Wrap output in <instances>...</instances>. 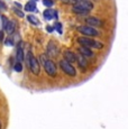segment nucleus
Listing matches in <instances>:
<instances>
[{
  "label": "nucleus",
  "instance_id": "nucleus-12",
  "mask_svg": "<svg viewBox=\"0 0 128 129\" xmlns=\"http://www.w3.org/2000/svg\"><path fill=\"white\" fill-rule=\"evenodd\" d=\"M16 58L18 59V62H23L24 59H25V55H24V51L23 48H21V44L18 46V48H17V52H16Z\"/></svg>",
  "mask_w": 128,
  "mask_h": 129
},
{
  "label": "nucleus",
  "instance_id": "nucleus-27",
  "mask_svg": "<svg viewBox=\"0 0 128 129\" xmlns=\"http://www.w3.org/2000/svg\"><path fill=\"white\" fill-rule=\"evenodd\" d=\"M4 41V31H0V42Z\"/></svg>",
  "mask_w": 128,
  "mask_h": 129
},
{
  "label": "nucleus",
  "instance_id": "nucleus-18",
  "mask_svg": "<svg viewBox=\"0 0 128 129\" xmlns=\"http://www.w3.org/2000/svg\"><path fill=\"white\" fill-rule=\"evenodd\" d=\"M14 70L16 72H21L23 71V65H21L20 62H16V64L14 65Z\"/></svg>",
  "mask_w": 128,
  "mask_h": 129
},
{
  "label": "nucleus",
  "instance_id": "nucleus-8",
  "mask_svg": "<svg viewBox=\"0 0 128 129\" xmlns=\"http://www.w3.org/2000/svg\"><path fill=\"white\" fill-rule=\"evenodd\" d=\"M64 59H65L66 62H69V63H74V62H77V55H75L73 52H71V51H65L64 52Z\"/></svg>",
  "mask_w": 128,
  "mask_h": 129
},
{
  "label": "nucleus",
  "instance_id": "nucleus-20",
  "mask_svg": "<svg viewBox=\"0 0 128 129\" xmlns=\"http://www.w3.org/2000/svg\"><path fill=\"white\" fill-rule=\"evenodd\" d=\"M54 28H55L56 30L58 31V34H62V31H63L62 24H60V23H56V24H55V27H54Z\"/></svg>",
  "mask_w": 128,
  "mask_h": 129
},
{
  "label": "nucleus",
  "instance_id": "nucleus-31",
  "mask_svg": "<svg viewBox=\"0 0 128 129\" xmlns=\"http://www.w3.org/2000/svg\"><path fill=\"white\" fill-rule=\"evenodd\" d=\"M35 1H36V0H35Z\"/></svg>",
  "mask_w": 128,
  "mask_h": 129
},
{
  "label": "nucleus",
  "instance_id": "nucleus-5",
  "mask_svg": "<svg viewBox=\"0 0 128 129\" xmlns=\"http://www.w3.org/2000/svg\"><path fill=\"white\" fill-rule=\"evenodd\" d=\"M44 69H45V72L50 76H55L56 75V71H57L56 70V65L53 61H51V59H48V61L45 63Z\"/></svg>",
  "mask_w": 128,
  "mask_h": 129
},
{
  "label": "nucleus",
  "instance_id": "nucleus-7",
  "mask_svg": "<svg viewBox=\"0 0 128 129\" xmlns=\"http://www.w3.org/2000/svg\"><path fill=\"white\" fill-rule=\"evenodd\" d=\"M74 6H78V7H81V8L85 9V10H91L93 8V4L89 0H79V1L75 2Z\"/></svg>",
  "mask_w": 128,
  "mask_h": 129
},
{
  "label": "nucleus",
  "instance_id": "nucleus-30",
  "mask_svg": "<svg viewBox=\"0 0 128 129\" xmlns=\"http://www.w3.org/2000/svg\"><path fill=\"white\" fill-rule=\"evenodd\" d=\"M77 1H79V0H77Z\"/></svg>",
  "mask_w": 128,
  "mask_h": 129
},
{
  "label": "nucleus",
  "instance_id": "nucleus-11",
  "mask_svg": "<svg viewBox=\"0 0 128 129\" xmlns=\"http://www.w3.org/2000/svg\"><path fill=\"white\" fill-rule=\"evenodd\" d=\"M79 53H80V55L84 56L85 58H87V57H92V56H93V52L91 51L90 48H88V47L81 46L80 48H79Z\"/></svg>",
  "mask_w": 128,
  "mask_h": 129
},
{
  "label": "nucleus",
  "instance_id": "nucleus-1",
  "mask_svg": "<svg viewBox=\"0 0 128 129\" xmlns=\"http://www.w3.org/2000/svg\"><path fill=\"white\" fill-rule=\"evenodd\" d=\"M78 42L81 44L83 47H88V48H102L103 45L102 43L98 41H94V39H91L89 37H85V36H82V37H79L78 38Z\"/></svg>",
  "mask_w": 128,
  "mask_h": 129
},
{
  "label": "nucleus",
  "instance_id": "nucleus-26",
  "mask_svg": "<svg viewBox=\"0 0 128 129\" xmlns=\"http://www.w3.org/2000/svg\"><path fill=\"white\" fill-rule=\"evenodd\" d=\"M6 45H13V43H11V41L10 39H6Z\"/></svg>",
  "mask_w": 128,
  "mask_h": 129
},
{
  "label": "nucleus",
  "instance_id": "nucleus-24",
  "mask_svg": "<svg viewBox=\"0 0 128 129\" xmlns=\"http://www.w3.org/2000/svg\"><path fill=\"white\" fill-rule=\"evenodd\" d=\"M63 2H65V4H74L77 2V0H62Z\"/></svg>",
  "mask_w": 128,
  "mask_h": 129
},
{
  "label": "nucleus",
  "instance_id": "nucleus-17",
  "mask_svg": "<svg viewBox=\"0 0 128 129\" xmlns=\"http://www.w3.org/2000/svg\"><path fill=\"white\" fill-rule=\"evenodd\" d=\"M27 19H28L29 21H30L33 25H39V20L36 17H34V16H31V15H29L28 17H27Z\"/></svg>",
  "mask_w": 128,
  "mask_h": 129
},
{
  "label": "nucleus",
  "instance_id": "nucleus-4",
  "mask_svg": "<svg viewBox=\"0 0 128 129\" xmlns=\"http://www.w3.org/2000/svg\"><path fill=\"white\" fill-rule=\"evenodd\" d=\"M78 30L81 34H83L85 37H94V36H99V31L97 29H94L91 26H80L78 28Z\"/></svg>",
  "mask_w": 128,
  "mask_h": 129
},
{
  "label": "nucleus",
  "instance_id": "nucleus-21",
  "mask_svg": "<svg viewBox=\"0 0 128 129\" xmlns=\"http://www.w3.org/2000/svg\"><path fill=\"white\" fill-rule=\"evenodd\" d=\"M39 58H41V62H42V64H43V65H45V63L48 61L47 57H46V55H44V54H41Z\"/></svg>",
  "mask_w": 128,
  "mask_h": 129
},
{
  "label": "nucleus",
  "instance_id": "nucleus-6",
  "mask_svg": "<svg viewBox=\"0 0 128 129\" xmlns=\"http://www.w3.org/2000/svg\"><path fill=\"white\" fill-rule=\"evenodd\" d=\"M47 54L51 56V57H55V56H57V54H58V48L53 41H51L47 45Z\"/></svg>",
  "mask_w": 128,
  "mask_h": 129
},
{
  "label": "nucleus",
  "instance_id": "nucleus-23",
  "mask_svg": "<svg viewBox=\"0 0 128 129\" xmlns=\"http://www.w3.org/2000/svg\"><path fill=\"white\" fill-rule=\"evenodd\" d=\"M14 11H15V14H16L18 17H20V18H23V17H24L23 11H20V10H19V9H14Z\"/></svg>",
  "mask_w": 128,
  "mask_h": 129
},
{
  "label": "nucleus",
  "instance_id": "nucleus-10",
  "mask_svg": "<svg viewBox=\"0 0 128 129\" xmlns=\"http://www.w3.org/2000/svg\"><path fill=\"white\" fill-rule=\"evenodd\" d=\"M85 23L89 24L91 27H97V26H101L102 25V21L100 20L99 18H97V17H89V18L85 19Z\"/></svg>",
  "mask_w": 128,
  "mask_h": 129
},
{
  "label": "nucleus",
  "instance_id": "nucleus-28",
  "mask_svg": "<svg viewBox=\"0 0 128 129\" xmlns=\"http://www.w3.org/2000/svg\"><path fill=\"white\" fill-rule=\"evenodd\" d=\"M15 6H17L18 8H20V4H17V2H15Z\"/></svg>",
  "mask_w": 128,
  "mask_h": 129
},
{
  "label": "nucleus",
  "instance_id": "nucleus-3",
  "mask_svg": "<svg viewBox=\"0 0 128 129\" xmlns=\"http://www.w3.org/2000/svg\"><path fill=\"white\" fill-rule=\"evenodd\" d=\"M60 68L62 69V71L65 74H68L69 76H72V78L77 76V70H75V68L71 63L66 62L65 59H62V61L60 62Z\"/></svg>",
  "mask_w": 128,
  "mask_h": 129
},
{
  "label": "nucleus",
  "instance_id": "nucleus-19",
  "mask_svg": "<svg viewBox=\"0 0 128 129\" xmlns=\"http://www.w3.org/2000/svg\"><path fill=\"white\" fill-rule=\"evenodd\" d=\"M1 20H2V27H4V29L6 30L7 26H8V24H9V21H10V20H8V18H7V17H5V16L1 17Z\"/></svg>",
  "mask_w": 128,
  "mask_h": 129
},
{
  "label": "nucleus",
  "instance_id": "nucleus-15",
  "mask_svg": "<svg viewBox=\"0 0 128 129\" xmlns=\"http://www.w3.org/2000/svg\"><path fill=\"white\" fill-rule=\"evenodd\" d=\"M25 9L27 11H36V5L35 2H27L26 6H25Z\"/></svg>",
  "mask_w": 128,
  "mask_h": 129
},
{
  "label": "nucleus",
  "instance_id": "nucleus-14",
  "mask_svg": "<svg viewBox=\"0 0 128 129\" xmlns=\"http://www.w3.org/2000/svg\"><path fill=\"white\" fill-rule=\"evenodd\" d=\"M72 11L74 12V14H77V15H88L90 12L89 10H85V9L81 8V7H78V6H73Z\"/></svg>",
  "mask_w": 128,
  "mask_h": 129
},
{
  "label": "nucleus",
  "instance_id": "nucleus-9",
  "mask_svg": "<svg viewBox=\"0 0 128 129\" xmlns=\"http://www.w3.org/2000/svg\"><path fill=\"white\" fill-rule=\"evenodd\" d=\"M77 62H78V64H79V66H80L81 69H82V71L84 72L85 70L88 69V59H85L84 56H82V55H77Z\"/></svg>",
  "mask_w": 128,
  "mask_h": 129
},
{
  "label": "nucleus",
  "instance_id": "nucleus-29",
  "mask_svg": "<svg viewBox=\"0 0 128 129\" xmlns=\"http://www.w3.org/2000/svg\"><path fill=\"white\" fill-rule=\"evenodd\" d=\"M2 128V123H1V121H0V129Z\"/></svg>",
  "mask_w": 128,
  "mask_h": 129
},
{
  "label": "nucleus",
  "instance_id": "nucleus-16",
  "mask_svg": "<svg viewBox=\"0 0 128 129\" xmlns=\"http://www.w3.org/2000/svg\"><path fill=\"white\" fill-rule=\"evenodd\" d=\"M14 30H15V23L14 21H9L8 26H7V28H6V31L8 34H13Z\"/></svg>",
  "mask_w": 128,
  "mask_h": 129
},
{
  "label": "nucleus",
  "instance_id": "nucleus-13",
  "mask_svg": "<svg viewBox=\"0 0 128 129\" xmlns=\"http://www.w3.org/2000/svg\"><path fill=\"white\" fill-rule=\"evenodd\" d=\"M44 17H45L46 19H53V18H56L57 15H56V11L52 10V9H46V10L44 11Z\"/></svg>",
  "mask_w": 128,
  "mask_h": 129
},
{
  "label": "nucleus",
  "instance_id": "nucleus-2",
  "mask_svg": "<svg viewBox=\"0 0 128 129\" xmlns=\"http://www.w3.org/2000/svg\"><path fill=\"white\" fill-rule=\"evenodd\" d=\"M27 63H28V66L30 69V71L33 72L34 74H39V63L38 59L35 57V56L31 54V52L29 51L28 54H27Z\"/></svg>",
  "mask_w": 128,
  "mask_h": 129
},
{
  "label": "nucleus",
  "instance_id": "nucleus-22",
  "mask_svg": "<svg viewBox=\"0 0 128 129\" xmlns=\"http://www.w3.org/2000/svg\"><path fill=\"white\" fill-rule=\"evenodd\" d=\"M43 4L46 7H52L53 6V0H43Z\"/></svg>",
  "mask_w": 128,
  "mask_h": 129
},
{
  "label": "nucleus",
  "instance_id": "nucleus-25",
  "mask_svg": "<svg viewBox=\"0 0 128 129\" xmlns=\"http://www.w3.org/2000/svg\"><path fill=\"white\" fill-rule=\"evenodd\" d=\"M46 29H47V31H48V33H52V31H53V27H51V26H47V27H46Z\"/></svg>",
  "mask_w": 128,
  "mask_h": 129
}]
</instances>
